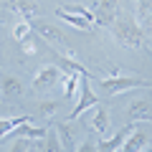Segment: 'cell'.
<instances>
[{"mask_svg": "<svg viewBox=\"0 0 152 152\" xmlns=\"http://www.w3.org/2000/svg\"><path fill=\"white\" fill-rule=\"evenodd\" d=\"M109 26H112V33L119 41V46H124V48H142V43H145V31L137 26L134 18L114 15V20Z\"/></svg>", "mask_w": 152, "mask_h": 152, "instance_id": "6da1fadb", "label": "cell"}, {"mask_svg": "<svg viewBox=\"0 0 152 152\" xmlns=\"http://www.w3.org/2000/svg\"><path fill=\"white\" fill-rule=\"evenodd\" d=\"M31 31H36L41 38H46V46H51V48H56V51H61V53H66V56L74 58V48H71L69 38H66L56 26H51L48 20L33 18V20H31Z\"/></svg>", "mask_w": 152, "mask_h": 152, "instance_id": "7a4b0ae2", "label": "cell"}, {"mask_svg": "<svg viewBox=\"0 0 152 152\" xmlns=\"http://www.w3.org/2000/svg\"><path fill=\"white\" fill-rule=\"evenodd\" d=\"M99 86H102V94H104V96H114V94L129 91V89L152 86V81H147V79H137V76L114 74V76H109V79H99Z\"/></svg>", "mask_w": 152, "mask_h": 152, "instance_id": "3957f363", "label": "cell"}, {"mask_svg": "<svg viewBox=\"0 0 152 152\" xmlns=\"http://www.w3.org/2000/svg\"><path fill=\"white\" fill-rule=\"evenodd\" d=\"M79 91H81V96H79V104H76L74 109H71V114H69V122H76L79 117H81L84 112H89V109H94L99 104V96L94 94V89L86 84V79H84V84L79 86Z\"/></svg>", "mask_w": 152, "mask_h": 152, "instance_id": "277c9868", "label": "cell"}, {"mask_svg": "<svg viewBox=\"0 0 152 152\" xmlns=\"http://www.w3.org/2000/svg\"><path fill=\"white\" fill-rule=\"evenodd\" d=\"M61 79V74H58V66H53V64H46L43 69L38 71L36 76H33V89H36V91H48L51 86H53L56 81H58Z\"/></svg>", "mask_w": 152, "mask_h": 152, "instance_id": "5b68a950", "label": "cell"}, {"mask_svg": "<svg viewBox=\"0 0 152 152\" xmlns=\"http://www.w3.org/2000/svg\"><path fill=\"white\" fill-rule=\"evenodd\" d=\"M152 119V102L147 96L142 99H134V102L129 104V112H127V122H150Z\"/></svg>", "mask_w": 152, "mask_h": 152, "instance_id": "8992f818", "label": "cell"}, {"mask_svg": "<svg viewBox=\"0 0 152 152\" xmlns=\"http://www.w3.org/2000/svg\"><path fill=\"white\" fill-rule=\"evenodd\" d=\"M132 132H134V124H132V122H127L124 129H119L117 134H112V137H104V140L96 145V152H117L122 145H124V140L132 134Z\"/></svg>", "mask_w": 152, "mask_h": 152, "instance_id": "52a82bcc", "label": "cell"}, {"mask_svg": "<svg viewBox=\"0 0 152 152\" xmlns=\"http://www.w3.org/2000/svg\"><path fill=\"white\" fill-rule=\"evenodd\" d=\"M0 96H5V99L23 96V81L13 74H3L0 76Z\"/></svg>", "mask_w": 152, "mask_h": 152, "instance_id": "ba28073f", "label": "cell"}, {"mask_svg": "<svg viewBox=\"0 0 152 152\" xmlns=\"http://www.w3.org/2000/svg\"><path fill=\"white\" fill-rule=\"evenodd\" d=\"M134 20L145 33H152V3L147 0H134Z\"/></svg>", "mask_w": 152, "mask_h": 152, "instance_id": "9c48e42d", "label": "cell"}, {"mask_svg": "<svg viewBox=\"0 0 152 152\" xmlns=\"http://www.w3.org/2000/svg\"><path fill=\"white\" fill-rule=\"evenodd\" d=\"M147 145H150L147 132H142V129H137V127H134V132H132V134L124 140V145H122L117 152H142Z\"/></svg>", "mask_w": 152, "mask_h": 152, "instance_id": "30bf717a", "label": "cell"}, {"mask_svg": "<svg viewBox=\"0 0 152 152\" xmlns=\"http://www.w3.org/2000/svg\"><path fill=\"white\" fill-rule=\"evenodd\" d=\"M91 127H94V132L96 134H102V137H109V132H112V119H109V112H107V107H94V119H91Z\"/></svg>", "mask_w": 152, "mask_h": 152, "instance_id": "8fae6325", "label": "cell"}, {"mask_svg": "<svg viewBox=\"0 0 152 152\" xmlns=\"http://www.w3.org/2000/svg\"><path fill=\"white\" fill-rule=\"evenodd\" d=\"M8 5L15 13H20L26 20H33V18H38V13H41V8H38L36 0H8Z\"/></svg>", "mask_w": 152, "mask_h": 152, "instance_id": "7c38bea8", "label": "cell"}, {"mask_svg": "<svg viewBox=\"0 0 152 152\" xmlns=\"http://www.w3.org/2000/svg\"><path fill=\"white\" fill-rule=\"evenodd\" d=\"M46 132H48V127H31V122H26V124L15 127V129H13L8 137H10V140H13V137H26V140H43Z\"/></svg>", "mask_w": 152, "mask_h": 152, "instance_id": "4fadbf2b", "label": "cell"}, {"mask_svg": "<svg viewBox=\"0 0 152 152\" xmlns=\"http://www.w3.org/2000/svg\"><path fill=\"white\" fill-rule=\"evenodd\" d=\"M53 129H56V134H58L64 150H76V137H74V127H71V122H56Z\"/></svg>", "mask_w": 152, "mask_h": 152, "instance_id": "5bb4252c", "label": "cell"}, {"mask_svg": "<svg viewBox=\"0 0 152 152\" xmlns=\"http://www.w3.org/2000/svg\"><path fill=\"white\" fill-rule=\"evenodd\" d=\"M117 8H119V0H99V13H96V20L102 26H109L117 15Z\"/></svg>", "mask_w": 152, "mask_h": 152, "instance_id": "9a60e30c", "label": "cell"}, {"mask_svg": "<svg viewBox=\"0 0 152 152\" xmlns=\"http://www.w3.org/2000/svg\"><path fill=\"white\" fill-rule=\"evenodd\" d=\"M56 15L58 18H64L69 26H74V28H79V31H91V20H86L84 15H76V13H69V10H64V8H56Z\"/></svg>", "mask_w": 152, "mask_h": 152, "instance_id": "2e32d148", "label": "cell"}, {"mask_svg": "<svg viewBox=\"0 0 152 152\" xmlns=\"http://www.w3.org/2000/svg\"><path fill=\"white\" fill-rule=\"evenodd\" d=\"M38 147H41V152H66L64 145H61V140H58V134H56V129H53V124H51L48 132H46L43 145H38Z\"/></svg>", "mask_w": 152, "mask_h": 152, "instance_id": "e0dca14e", "label": "cell"}, {"mask_svg": "<svg viewBox=\"0 0 152 152\" xmlns=\"http://www.w3.org/2000/svg\"><path fill=\"white\" fill-rule=\"evenodd\" d=\"M33 117H8V119H0V140H5L8 134H10L15 127H20V124H26V122H31Z\"/></svg>", "mask_w": 152, "mask_h": 152, "instance_id": "ac0fdd59", "label": "cell"}, {"mask_svg": "<svg viewBox=\"0 0 152 152\" xmlns=\"http://www.w3.org/2000/svg\"><path fill=\"white\" fill-rule=\"evenodd\" d=\"M81 79H84V76L74 74V71H69V74H66V79H64V99H74V94L79 91Z\"/></svg>", "mask_w": 152, "mask_h": 152, "instance_id": "d6986e66", "label": "cell"}, {"mask_svg": "<svg viewBox=\"0 0 152 152\" xmlns=\"http://www.w3.org/2000/svg\"><path fill=\"white\" fill-rule=\"evenodd\" d=\"M38 107H41V109H38V114H41L43 119H51V117H53V114L61 109V102H56V99H48V102H41Z\"/></svg>", "mask_w": 152, "mask_h": 152, "instance_id": "ffe728a7", "label": "cell"}, {"mask_svg": "<svg viewBox=\"0 0 152 152\" xmlns=\"http://www.w3.org/2000/svg\"><path fill=\"white\" fill-rule=\"evenodd\" d=\"M26 36H31V20H26V18H23V20L13 28V38H15V41H23Z\"/></svg>", "mask_w": 152, "mask_h": 152, "instance_id": "44dd1931", "label": "cell"}, {"mask_svg": "<svg viewBox=\"0 0 152 152\" xmlns=\"http://www.w3.org/2000/svg\"><path fill=\"white\" fill-rule=\"evenodd\" d=\"M31 142L33 140H26V137H13L10 152H28V150H31Z\"/></svg>", "mask_w": 152, "mask_h": 152, "instance_id": "7402d4cb", "label": "cell"}, {"mask_svg": "<svg viewBox=\"0 0 152 152\" xmlns=\"http://www.w3.org/2000/svg\"><path fill=\"white\" fill-rule=\"evenodd\" d=\"M18 43H20L23 53H28V56H31V53H36V41H33L31 36H26V38H23V41H18Z\"/></svg>", "mask_w": 152, "mask_h": 152, "instance_id": "603a6c76", "label": "cell"}, {"mask_svg": "<svg viewBox=\"0 0 152 152\" xmlns=\"http://www.w3.org/2000/svg\"><path fill=\"white\" fill-rule=\"evenodd\" d=\"M74 152H96V145H94L91 140H84L81 145H76V150Z\"/></svg>", "mask_w": 152, "mask_h": 152, "instance_id": "cb8c5ba5", "label": "cell"}, {"mask_svg": "<svg viewBox=\"0 0 152 152\" xmlns=\"http://www.w3.org/2000/svg\"><path fill=\"white\" fill-rule=\"evenodd\" d=\"M28 152H41V147H38V140H33V142H31V150H28Z\"/></svg>", "mask_w": 152, "mask_h": 152, "instance_id": "d4e9b609", "label": "cell"}, {"mask_svg": "<svg viewBox=\"0 0 152 152\" xmlns=\"http://www.w3.org/2000/svg\"><path fill=\"white\" fill-rule=\"evenodd\" d=\"M142 152H152V150H142Z\"/></svg>", "mask_w": 152, "mask_h": 152, "instance_id": "484cf974", "label": "cell"}, {"mask_svg": "<svg viewBox=\"0 0 152 152\" xmlns=\"http://www.w3.org/2000/svg\"><path fill=\"white\" fill-rule=\"evenodd\" d=\"M0 102H3V96H0Z\"/></svg>", "mask_w": 152, "mask_h": 152, "instance_id": "4316f807", "label": "cell"}]
</instances>
